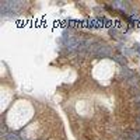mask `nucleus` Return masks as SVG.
I'll use <instances>...</instances> for the list:
<instances>
[{
    "label": "nucleus",
    "instance_id": "3",
    "mask_svg": "<svg viewBox=\"0 0 140 140\" xmlns=\"http://www.w3.org/2000/svg\"><path fill=\"white\" fill-rule=\"evenodd\" d=\"M112 59H114L116 63H119L122 67H125L126 66V63H127V60H126V58L125 56H122V55H116V56H112Z\"/></svg>",
    "mask_w": 140,
    "mask_h": 140
},
{
    "label": "nucleus",
    "instance_id": "4",
    "mask_svg": "<svg viewBox=\"0 0 140 140\" xmlns=\"http://www.w3.org/2000/svg\"><path fill=\"white\" fill-rule=\"evenodd\" d=\"M135 49H136V52H137V53H140V45H139V44H135Z\"/></svg>",
    "mask_w": 140,
    "mask_h": 140
},
{
    "label": "nucleus",
    "instance_id": "5",
    "mask_svg": "<svg viewBox=\"0 0 140 140\" xmlns=\"http://www.w3.org/2000/svg\"><path fill=\"white\" fill-rule=\"evenodd\" d=\"M136 122L139 123V127H140V114L137 115V118H136Z\"/></svg>",
    "mask_w": 140,
    "mask_h": 140
},
{
    "label": "nucleus",
    "instance_id": "1",
    "mask_svg": "<svg viewBox=\"0 0 140 140\" xmlns=\"http://www.w3.org/2000/svg\"><path fill=\"white\" fill-rule=\"evenodd\" d=\"M90 53L95 58H100V59H104V58H112V49L109 48L108 45L105 44H95V45L91 46L90 49Z\"/></svg>",
    "mask_w": 140,
    "mask_h": 140
},
{
    "label": "nucleus",
    "instance_id": "2",
    "mask_svg": "<svg viewBox=\"0 0 140 140\" xmlns=\"http://www.w3.org/2000/svg\"><path fill=\"white\" fill-rule=\"evenodd\" d=\"M133 74H135V73H133L132 70H129V69H127V66H125V67H122V69H121V76L123 77L125 80L130 79V77H132Z\"/></svg>",
    "mask_w": 140,
    "mask_h": 140
}]
</instances>
